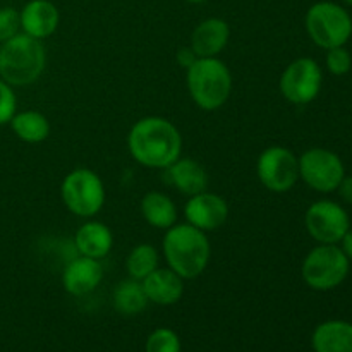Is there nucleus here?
Wrapping results in <instances>:
<instances>
[{"instance_id": "f257e3e1", "label": "nucleus", "mask_w": 352, "mask_h": 352, "mask_svg": "<svg viewBox=\"0 0 352 352\" xmlns=\"http://www.w3.org/2000/svg\"><path fill=\"white\" fill-rule=\"evenodd\" d=\"M127 150L143 167L165 170L182 155V136L168 119L148 116L129 129Z\"/></svg>"}, {"instance_id": "f03ea898", "label": "nucleus", "mask_w": 352, "mask_h": 352, "mask_svg": "<svg viewBox=\"0 0 352 352\" xmlns=\"http://www.w3.org/2000/svg\"><path fill=\"white\" fill-rule=\"evenodd\" d=\"M162 251L168 268L184 280L199 277L206 270L212 256V248L206 232L191 223H174L165 230Z\"/></svg>"}, {"instance_id": "7ed1b4c3", "label": "nucleus", "mask_w": 352, "mask_h": 352, "mask_svg": "<svg viewBox=\"0 0 352 352\" xmlns=\"http://www.w3.org/2000/svg\"><path fill=\"white\" fill-rule=\"evenodd\" d=\"M47 65L43 41L21 31L0 45V78L10 86H30L41 78Z\"/></svg>"}, {"instance_id": "20e7f679", "label": "nucleus", "mask_w": 352, "mask_h": 352, "mask_svg": "<svg viewBox=\"0 0 352 352\" xmlns=\"http://www.w3.org/2000/svg\"><path fill=\"white\" fill-rule=\"evenodd\" d=\"M186 85L192 102L206 112L219 110L232 93L230 69L219 57H198L186 69Z\"/></svg>"}, {"instance_id": "39448f33", "label": "nucleus", "mask_w": 352, "mask_h": 352, "mask_svg": "<svg viewBox=\"0 0 352 352\" xmlns=\"http://www.w3.org/2000/svg\"><path fill=\"white\" fill-rule=\"evenodd\" d=\"M351 270V260L339 244H318L305 256L301 275L309 289L333 291L344 284Z\"/></svg>"}, {"instance_id": "423d86ee", "label": "nucleus", "mask_w": 352, "mask_h": 352, "mask_svg": "<svg viewBox=\"0 0 352 352\" xmlns=\"http://www.w3.org/2000/svg\"><path fill=\"white\" fill-rule=\"evenodd\" d=\"M306 33L323 50L344 47L352 36V17L342 6L329 0L313 3L305 17Z\"/></svg>"}, {"instance_id": "0eeeda50", "label": "nucleus", "mask_w": 352, "mask_h": 352, "mask_svg": "<svg viewBox=\"0 0 352 352\" xmlns=\"http://www.w3.org/2000/svg\"><path fill=\"white\" fill-rule=\"evenodd\" d=\"M60 198L72 215L89 219L105 205V184L91 168H74L62 181Z\"/></svg>"}, {"instance_id": "6e6552de", "label": "nucleus", "mask_w": 352, "mask_h": 352, "mask_svg": "<svg viewBox=\"0 0 352 352\" xmlns=\"http://www.w3.org/2000/svg\"><path fill=\"white\" fill-rule=\"evenodd\" d=\"M299 160V179L318 192L337 191L346 175L342 158L327 148H309Z\"/></svg>"}, {"instance_id": "1a4fd4ad", "label": "nucleus", "mask_w": 352, "mask_h": 352, "mask_svg": "<svg viewBox=\"0 0 352 352\" xmlns=\"http://www.w3.org/2000/svg\"><path fill=\"white\" fill-rule=\"evenodd\" d=\"M323 72L318 62L311 57L292 60L278 79V89L287 102L294 105H308L322 91Z\"/></svg>"}, {"instance_id": "9d476101", "label": "nucleus", "mask_w": 352, "mask_h": 352, "mask_svg": "<svg viewBox=\"0 0 352 352\" xmlns=\"http://www.w3.org/2000/svg\"><path fill=\"white\" fill-rule=\"evenodd\" d=\"M256 174L268 191L282 195L291 191L299 181V160L289 148L274 144L258 157Z\"/></svg>"}, {"instance_id": "9b49d317", "label": "nucleus", "mask_w": 352, "mask_h": 352, "mask_svg": "<svg viewBox=\"0 0 352 352\" xmlns=\"http://www.w3.org/2000/svg\"><path fill=\"white\" fill-rule=\"evenodd\" d=\"M305 226L318 244H339L351 227V220L342 205L332 199H320L306 210Z\"/></svg>"}, {"instance_id": "f8f14e48", "label": "nucleus", "mask_w": 352, "mask_h": 352, "mask_svg": "<svg viewBox=\"0 0 352 352\" xmlns=\"http://www.w3.org/2000/svg\"><path fill=\"white\" fill-rule=\"evenodd\" d=\"M229 203L217 192H210L208 189L189 196L184 205L186 222L191 223L203 232H212L220 229L229 219Z\"/></svg>"}, {"instance_id": "ddd939ff", "label": "nucleus", "mask_w": 352, "mask_h": 352, "mask_svg": "<svg viewBox=\"0 0 352 352\" xmlns=\"http://www.w3.org/2000/svg\"><path fill=\"white\" fill-rule=\"evenodd\" d=\"M62 287L74 298H82L95 291L103 280L102 260L88 256H76L62 270Z\"/></svg>"}, {"instance_id": "4468645a", "label": "nucleus", "mask_w": 352, "mask_h": 352, "mask_svg": "<svg viewBox=\"0 0 352 352\" xmlns=\"http://www.w3.org/2000/svg\"><path fill=\"white\" fill-rule=\"evenodd\" d=\"M21 31L28 36L43 41L57 31L60 12L50 0H30L19 10Z\"/></svg>"}, {"instance_id": "2eb2a0df", "label": "nucleus", "mask_w": 352, "mask_h": 352, "mask_svg": "<svg viewBox=\"0 0 352 352\" xmlns=\"http://www.w3.org/2000/svg\"><path fill=\"white\" fill-rule=\"evenodd\" d=\"M230 40V26L222 17H208L192 30L191 43L198 57H219Z\"/></svg>"}, {"instance_id": "dca6fc26", "label": "nucleus", "mask_w": 352, "mask_h": 352, "mask_svg": "<svg viewBox=\"0 0 352 352\" xmlns=\"http://www.w3.org/2000/svg\"><path fill=\"white\" fill-rule=\"evenodd\" d=\"M165 181L189 198L206 191L210 179L205 167L195 158L179 157L174 164L165 168Z\"/></svg>"}, {"instance_id": "f3484780", "label": "nucleus", "mask_w": 352, "mask_h": 352, "mask_svg": "<svg viewBox=\"0 0 352 352\" xmlns=\"http://www.w3.org/2000/svg\"><path fill=\"white\" fill-rule=\"evenodd\" d=\"M141 285H143L148 301L158 306L175 305L181 301L184 294V278L168 267H158L141 280Z\"/></svg>"}, {"instance_id": "a211bd4d", "label": "nucleus", "mask_w": 352, "mask_h": 352, "mask_svg": "<svg viewBox=\"0 0 352 352\" xmlns=\"http://www.w3.org/2000/svg\"><path fill=\"white\" fill-rule=\"evenodd\" d=\"M74 248L81 256L103 260L113 248L112 230L105 223L88 220L76 230Z\"/></svg>"}, {"instance_id": "6ab92c4d", "label": "nucleus", "mask_w": 352, "mask_h": 352, "mask_svg": "<svg viewBox=\"0 0 352 352\" xmlns=\"http://www.w3.org/2000/svg\"><path fill=\"white\" fill-rule=\"evenodd\" d=\"M315 352H352V323L346 320L322 322L311 336Z\"/></svg>"}, {"instance_id": "aec40b11", "label": "nucleus", "mask_w": 352, "mask_h": 352, "mask_svg": "<svg viewBox=\"0 0 352 352\" xmlns=\"http://www.w3.org/2000/svg\"><path fill=\"white\" fill-rule=\"evenodd\" d=\"M141 215L148 226L167 230L177 223V206L174 199L162 191H150L141 199Z\"/></svg>"}, {"instance_id": "412c9836", "label": "nucleus", "mask_w": 352, "mask_h": 352, "mask_svg": "<svg viewBox=\"0 0 352 352\" xmlns=\"http://www.w3.org/2000/svg\"><path fill=\"white\" fill-rule=\"evenodd\" d=\"M10 127L14 134L21 141L30 144L43 143L50 136V122L47 117L38 110H24V112H16L10 119Z\"/></svg>"}, {"instance_id": "4be33fe9", "label": "nucleus", "mask_w": 352, "mask_h": 352, "mask_svg": "<svg viewBox=\"0 0 352 352\" xmlns=\"http://www.w3.org/2000/svg\"><path fill=\"white\" fill-rule=\"evenodd\" d=\"M148 298L144 294V289L140 280L134 278H126V280L119 282L113 289L112 305L119 315L124 316H134L140 315L146 309Z\"/></svg>"}, {"instance_id": "5701e85b", "label": "nucleus", "mask_w": 352, "mask_h": 352, "mask_svg": "<svg viewBox=\"0 0 352 352\" xmlns=\"http://www.w3.org/2000/svg\"><path fill=\"white\" fill-rule=\"evenodd\" d=\"M158 267H160V254H158L157 248L151 246V244H138L127 254L126 270L129 278H134V280L141 282Z\"/></svg>"}, {"instance_id": "b1692460", "label": "nucleus", "mask_w": 352, "mask_h": 352, "mask_svg": "<svg viewBox=\"0 0 352 352\" xmlns=\"http://www.w3.org/2000/svg\"><path fill=\"white\" fill-rule=\"evenodd\" d=\"M181 339L175 330L168 327H160L148 336L144 344V352H181Z\"/></svg>"}, {"instance_id": "393cba45", "label": "nucleus", "mask_w": 352, "mask_h": 352, "mask_svg": "<svg viewBox=\"0 0 352 352\" xmlns=\"http://www.w3.org/2000/svg\"><path fill=\"white\" fill-rule=\"evenodd\" d=\"M325 65L329 69L330 74L333 76H344L351 71L352 67V57L349 50L344 47H336L329 48L325 55Z\"/></svg>"}, {"instance_id": "a878e982", "label": "nucleus", "mask_w": 352, "mask_h": 352, "mask_svg": "<svg viewBox=\"0 0 352 352\" xmlns=\"http://www.w3.org/2000/svg\"><path fill=\"white\" fill-rule=\"evenodd\" d=\"M21 33L19 10L14 7H0V45Z\"/></svg>"}, {"instance_id": "bb28decb", "label": "nucleus", "mask_w": 352, "mask_h": 352, "mask_svg": "<svg viewBox=\"0 0 352 352\" xmlns=\"http://www.w3.org/2000/svg\"><path fill=\"white\" fill-rule=\"evenodd\" d=\"M17 112V96L9 82L0 78V126L10 122L14 113Z\"/></svg>"}, {"instance_id": "cd10ccee", "label": "nucleus", "mask_w": 352, "mask_h": 352, "mask_svg": "<svg viewBox=\"0 0 352 352\" xmlns=\"http://www.w3.org/2000/svg\"><path fill=\"white\" fill-rule=\"evenodd\" d=\"M196 58H198V55L192 52V48L189 47V45H188V47L179 48L177 55H175V60H177L179 65H181V67H184V69L191 67V65L196 62Z\"/></svg>"}, {"instance_id": "c85d7f7f", "label": "nucleus", "mask_w": 352, "mask_h": 352, "mask_svg": "<svg viewBox=\"0 0 352 352\" xmlns=\"http://www.w3.org/2000/svg\"><path fill=\"white\" fill-rule=\"evenodd\" d=\"M337 191H339L340 199L346 205H352V175H344L342 182L339 184Z\"/></svg>"}, {"instance_id": "c756f323", "label": "nucleus", "mask_w": 352, "mask_h": 352, "mask_svg": "<svg viewBox=\"0 0 352 352\" xmlns=\"http://www.w3.org/2000/svg\"><path fill=\"white\" fill-rule=\"evenodd\" d=\"M339 244H340V248H342L344 253H346V256L352 261V226L347 229V232L344 234L342 241H340Z\"/></svg>"}, {"instance_id": "7c9ffc66", "label": "nucleus", "mask_w": 352, "mask_h": 352, "mask_svg": "<svg viewBox=\"0 0 352 352\" xmlns=\"http://www.w3.org/2000/svg\"><path fill=\"white\" fill-rule=\"evenodd\" d=\"M189 3H203V2H206V0H188Z\"/></svg>"}, {"instance_id": "2f4dec72", "label": "nucleus", "mask_w": 352, "mask_h": 352, "mask_svg": "<svg viewBox=\"0 0 352 352\" xmlns=\"http://www.w3.org/2000/svg\"><path fill=\"white\" fill-rule=\"evenodd\" d=\"M344 2H346L347 6H352V0H344Z\"/></svg>"}]
</instances>
